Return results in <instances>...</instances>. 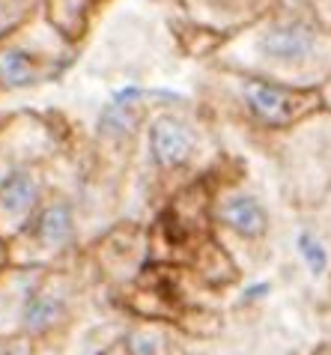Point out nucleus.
<instances>
[{"instance_id": "14", "label": "nucleus", "mask_w": 331, "mask_h": 355, "mask_svg": "<svg viewBox=\"0 0 331 355\" xmlns=\"http://www.w3.org/2000/svg\"><path fill=\"white\" fill-rule=\"evenodd\" d=\"M278 6H287V9H310V12H314V0H278Z\"/></svg>"}, {"instance_id": "12", "label": "nucleus", "mask_w": 331, "mask_h": 355, "mask_svg": "<svg viewBox=\"0 0 331 355\" xmlns=\"http://www.w3.org/2000/svg\"><path fill=\"white\" fill-rule=\"evenodd\" d=\"M63 313V302L54 299V295H45L39 293L27 302V311H24V325L30 331H42L48 325H54V320Z\"/></svg>"}, {"instance_id": "10", "label": "nucleus", "mask_w": 331, "mask_h": 355, "mask_svg": "<svg viewBox=\"0 0 331 355\" xmlns=\"http://www.w3.org/2000/svg\"><path fill=\"white\" fill-rule=\"evenodd\" d=\"M36 236L42 239L45 245H54L60 248L75 236V215H72V206L57 200L51 206H45L42 212L36 215Z\"/></svg>"}, {"instance_id": "1", "label": "nucleus", "mask_w": 331, "mask_h": 355, "mask_svg": "<svg viewBox=\"0 0 331 355\" xmlns=\"http://www.w3.org/2000/svg\"><path fill=\"white\" fill-rule=\"evenodd\" d=\"M218 54H230L236 72L319 87L331 72V24L310 9L275 6L242 31L224 36Z\"/></svg>"}, {"instance_id": "5", "label": "nucleus", "mask_w": 331, "mask_h": 355, "mask_svg": "<svg viewBox=\"0 0 331 355\" xmlns=\"http://www.w3.org/2000/svg\"><path fill=\"white\" fill-rule=\"evenodd\" d=\"M57 69H60L57 54L48 57L39 51H27L21 45H0V87H6V90L39 84L57 75Z\"/></svg>"}, {"instance_id": "6", "label": "nucleus", "mask_w": 331, "mask_h": 355, "mask_svg": "<svg viewBox=\"0 0 331 355\" xmlns=\"http://www.w3.org/2000/svg\"><path fill=\"white\" fill-rule=\"evenodd\" d=\"M150 93H143L141 87H125V90L114 93L111 102L102 107L99 116V135L108 141H125L138 132L141 116H143V98Z\"/></svg>"}, {"instance_id": "8", "label": "nucleus", "mask_w": 331, "mask_h": 355, "mask_svg": "<svg viewBox=\"0 0 331 355\" xmlns=\"http://www.w3.org/2000/svg\"><path fill=\"white\" fill-rule=\"evenodd\" d=\"M39 197H42V185L27 167H18L0 180V212L9 218H27L39 206Z\"/></svg>"}, {"instance_id": "15", "label": "nucleus", "mask_w": 331, "mask_h": 355, "mask_svg": "<svg viewBox=\"0 0 331 355\" xmlns=\"http://www.w3.org/2000/svg\"><path fill=\"white\" fill-rule=\"evenodd\" d=\"M319 93H323V105H325L328 111H331V72H328V78H325V81L319 84Z\"/></svg>"}, {"instance_id": "2", "label": "nucleus", "mask_w": 331, "mask_h": 355, "mask_svg": "<svg viewBox=\"0 0 331 355\" xmlns=\"http://www.w3.org/2000/svg\"><path fill=\"white\" fill-rule=\"evenodd\" d=\"M230 81L248 120L269 132H287L325 107L319 87H296L251 72H233Z\"/></svg>"}, {"instance_id": "16", "label": "nucleus", "mask_w": 331, "mask_h": 355, "mask_svg": "<svg viewBox=\"0 0 331 355\" xmlns=\"http://www.w3.org/2000/svg\"><path fill=\"white\" fill-rule=\"evenodd\" d=\"M99 355H129V349H125V343H114V347H108V349L99 352Z\"/></svg>"}, {"instance_id": "17", "label": "nucleus", "mask_w": 331, "mask_h": 355, "mask_svg": "<svg viewBox=\"0 0 331 355\" xmlns=\"http://www.w3.org/2000/svg\"><path fill=\"white\" fill-rule=\"evenodd\" d=\"M323 203H325V209H331V189L325 191V197H323Z\"/></svg>"}, {"instance_id": "7", "label": "nucleus", "mask_w": 331, "mask_h": 355, "mask_svg": "<svg viewBox=\"0 0 331 355\" xmlns=\"http://www.w3.org/2000/svg\"><path fill=\"white\" fill-rule=\"evenodd\" d=\"M221 221L236 230L245 239H257L269 230V212L260 203V197L248 194V191H236L221 203Z\"/></svg>"}, {"instance_id": "4", "label": "nucleus", "mask_w": 331, "mask_h": 355, "mask_svg": "<svg viewBox=\"0 0 331 355\" xmlns=\"http://www.w3.org/2000/svg\"><path fill=\"white\" fill-rule=\"evenodd\" d=\"M147 146L150 159L159 171H182L197 155L200 137L194 132V125L185 123L182 116L159 114L147 125Z\"/></svg>"}, {"instance_id": "11", "label": "nucleus", "mask_w": 331, "mask_h": 355, "mask_svg": "<svg viewBox=\"0 0 331 355\" xmlns=\"http://www.w3.org/2000/svg\"><path fill=\"white\" fill-rule=\"evenodd\" d=\"M296 251H298V257L305 260L307 272L314 275V278H323V275L328 272L331 254L325 248V242L319 239L314 230H298V236H296Z\"/></svg>"}, {"instance_id": "13", "label": "nucleus", "mask_w": 331, "mask_h": 355, "mask_svg": "<svg viewBox=\"0 0 331 355\" xmlns=\"http://www.w3.org/2000/svg\"><path fill=\"white\" fill-rule=\"evenodd\" d=\"M39 9H45V0H0V33H9L30 21Z\"/></svg>"}, {"instance_id": "9", "label": "nucleus", "mask_w": 331, "mask_h": 355, "mask_svg": "<svg viewBox=\"0 0 331 355\" xmlns=\"http://www.w3.org/2000/svg\"><path fill=\"white\" fill-rule=\"evenodd\" d=\"M105 6V0H45L48 24L57 33H63L69 42H75L87 27H90L93 15Z\"/></svg>"}, {"instance_id": "3", "label": "nucleus", "mask_w": 331, "mask_h": 355, "mask_svg": "<svg viewBox=\"0 0 331 355\" xmlns=\"http://www.w3.org/2000/svg\"><path fill=\"white\" fill-rule=\"evenodd\" d=\"M185 18L203 33H215L218 39L242 31L245 24L257 21L269 9L278 6V0H173Z\"/></svg>"}]
</instances>
